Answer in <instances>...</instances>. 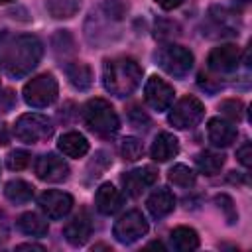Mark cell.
<instances>
[{
	"mask_svg": "<svg viewBox=\"0 0 252 252\" xmlns=\"http://www.w3.org/2000/svg\"><path fill=\"white\" fill-rule=\"evenodd\" d=\"M203 33H207L209 37H228V35H236L238 33V22H236V14L228 12L222 6H213L207 14V24L203 26Z\"/></svg>",
	"mask_w": 252,
	"mask_h": 252,
	"instance_id": "cell-9",
	"label": "cell"
},
{
	"mask_svg": "<svg viewBox=\"0 0 252 252\" xmlns=\"http://www.w3.org/2000/svg\"><path fill=\"white\" fill-rule=\"evenodd\" d=\"M37 205L47 219H63L73 209V197L59 189H47L37 197Z\"/></svg>",
	"mask_w": 252,
	"mask_h": 252,
	"instance_id": "cell-11",
	"label": "cell"
},
{
	"mask_svg": "<svg viewBox=\"0 0 252 252\" xmlns=\"http://www.w3.org/2000/svg\"><path fill=\"white\" fill-rule=\"evenodd\" d=\"M47 12L57 18V20H65V18H73L79 8H81V0H47L45 2Z\"/></svg>",
	"mask_w": 252,
	"mask_h": 252,
	"instance_id": "cell-26",
	"label": "cell"
},
{
	"mask_svg": "<svg viewBox=\"0 0 252 252\" xmlns=\"http://www.w3.org/2000/svg\"><path fill=\"white\" fill-rule=\"evenodd\" d=\"M205 116V106L197 96H183L175 102V106L169 110V124L177 130H189L197 126Z\"/></svg>",
	"mask_w": 252,
	"mask_h": 252,
	"instance_id": "cell-7",
	"label": "cell"
},
{
	"mask_svg": "<svg viewBox=\"0 0 252 252\" xmlns=\"http://www.w3.org/2000/svg\"><path fill=\"white\" fill-rule=\"evenodd\" d=\"M207 134H209V142L217 148H226L230 146L234 140H236V126L226 120V118H220V116H215L209 120V126H207Z\"/></svg>",
	"mask_w": 252,
	"mask_h": 252,
	"instance_id": "cell-16",
	"label": "cell"
},
{
	"mask_svg": "<svg viewBox=\"0 0 252 252\" xmlns=\"http://www.w3.org/2000/svg\"><path fill=\"white\" fill-rule=\"evenodd\" d=\"M10 2H14V0H0V4H10Z\"/></svg>",
	"mask_w": 252,
	"mask_h": 252,
	"instance_id": "cell-36",
	"label": "cell"
},
{
	"mask_svg": "<svg viewBox=\"0 0 252 252\" xmlns=\"http://www.w3.org/2000/svg\"><path fill=\"white\" fill-rule=\"evenodd\" d=\"M158 63L167 75H171L175 79H183L193 69V53L183 45L169 43L159 49Z\"/></svg>",
	"mask_w": 252,
	"mask_h": 252,
	"instance_id": "cell-6",
	"label": "cell"
},
{
	"mask_svg": "<svg viewBox=\"0 0 252 252\" xmlns=\"http://www.w3.org/2000/svg\"><path fill=\"white\" fill-rule=\"evenodd\" d=\"M158 181V171L152 165H144V167H136L128 173L122 175V185L124 191L130 197H138L142 195V191H146L148 187H152Z\"/></svg>",
	"mask_w": 252,
	"mask_h": 252,
	"instance_id": "cell-14",
	"label": "cell"
},
{
	"mask_svg": "<svg viewBox=\"0 0 252 252\" xmlns=\"http://www.w3.org/2000/svg\"><path fill=\"white\" fill-rule=\"evenodd\" d=\"M240 63V47L234 43H222L213 47L207 57V67L213 73H232Z\"/></svg>",
	"mask_w": 252,
	"mask_h": 252,
	"instance_id": "cell-13",
	"label": "cell"
},
{
	"mask_svg": "<svg viewBox=\"0 0 252 252\" xmlns=\"http://www.w3.org/2000/svg\"><path fill=\"white\" fill-rule=\"evenodd\" d=\"M148 220L140 211H128L124 213L112 226V234L120 244H134L148 232Z\"/></svg>",
	"mask_w": 252,
	"mask_h": 252,
	"instance_id": "cell-8",
	"label": "cell"
},
{
	"mask_svg": "<svg viewBox=\"0 0 252 252\" xmlns=\"http://www.w3.org/2000/svg\"><path fill=\"white\" fill-rule=\"evenodd\" d=\"M69 163L53 152H47L35 161V175L47 183H61L69 177Z\"/></svg>",
	"mask_w": 252,
	"mask_h": 252,
	"instance_id": "cell-12",
	"label": "cell"
},
{
	"mask_svg": "<svg viewBox=\"0 0 252 252\" xmlns=\"http://www.w3.org/2000/svg\"><path fill=\"white\" fill-rule=\"evenodd\" d=\"M219 108H220V112L226 116V120H230V122H238V120H242V116H244V104H242L238 98L222 100Z\"/></svg>",
	"mask_w": 252,
	"mask_h": 252,
	"instance_id": "cell-29",
	"label": "cell"
},
{
	"mask_svg": "<svg viewBox=\"0 0 252 252\" xmlns=\"http://www.w3.org/2000/svg\"><path fill=\"white\" fill-rule=\"evenodd\" d=\"M94 207L100 215H114L122 207V193L112 183H102L94 193Z\"/></svg>",
	"mask_w": 252,
	"mask_h": 252,
	"instance_id": "cell-17",
	"label": "cell"
},
{
	"mask_svg": "<svg viewBox=\"0 0 252 252\" xmlns=\"http://www.w3.org/2000/svg\"><path fill=\"white\" fill-rule=\"evenodd\" d=\"M142 67L136 59L132 57H126V55H120V57H112V59H106L104 61V67H102V83H104V89L118 96V98H124V96H130L142 83Z\"/></svg>",
	"mask_w": 252,
	"mask_h": 252,
	"instance_id": "cell-2",
	"label": "cell"
},
{
	"mask_svg": "<svg viewBox=\"0 0 252 252\" xmlns=\"http://www.w3.org/2000/svg\"><path fill=\"white\" fill-rule=\"evenodd\" d=\"M16 226H18L20 232H24V234H28V236H45V234L49 232L47 220H45L41 215L32 213V211L20 215L18 220H16Z\"/></svg>",
	"mask_w": 252,
	"mask_h": 252,
	"instance_id": "cell-23",
	"label": "cell"
},
{
	"mask_svg": "<svg viewBox=\"0 0 252 252\" xmlns=\"http://www.w3.org/2000/svg\"><path fill=\"white\" fill-rule=\"evenodd\" d=\"M173 96H175V91L173 87L163 81L161 77L154 75L146 81V87H144V98L148 102L150 108L158 110V112H163V110H169L171 104H173Z\"/></svg>",
	"mask_w": 252,
	"mask_h": 252,
	"instance_id": "cell-10",
	"label": "cell"
},
{
	"mask_svg": "<svg viewBox=\"0 0 252 252\" xmlns=\"http://www.w3.org/2000/svg\"><path fill=\"white\" fill-rule=\"evenodd\" d=\"M195 163H197V169L201 173L217 175L222 169V165H224V156L217 154V152H211V150H205V152L195 156Z\"/></svg>",
	"mask_w": 252,
	"mask_h": 252,
	"instance_id": "cell-25",
	"label": "cell"
},
{
	"mask_svg": "<svg viewBox=\"0 0 252 252\" xmlns=\"http://www.w3.org/2000/svg\"><path fill=\"white\" fill-rule=\"evenodd\" d=\"M14 102H16L14 93H12V91H4V93L0 94V112H8V110H12Z\"/></svg>",
	"mask_w": 252,
	"mask_h": 252,
	"instance_id": "cell-33",
	"label": "cell"
},
{
	"mask_svg": "<svg viewBox=\"0 0 252 252\" xmlns=\"http://www.w3.org/2000/svg\"><path fill=\"white\" fill-rule=\"evenodd\" d=\"M22 94H24V100L28 106L45 108L57 100V94H59L57 79L51 73H41L26 83Z\"/></svg>",
	"mask_w": 252,
	"mask_h": 252,
	"instance_id": "cell-4",
	"label": "cell"
},
{
	"mask_svg": "<svg viewBox=\"0 0 252 252\" xmlns=\"http://www.w3.org/2000/svg\"><path fill=\"white\" fill-rule=\"evenodd\" d=\"M215 201H217L219 209H222V213H224V217H226V222H228V224H234V222L238 220V213H236L234 201H232L228 195H224V193H222V195H217Z\"/></svg>",
	"mask_w": 252,
	"mask_h": 252,
	"instance_id": "cell-31",
	"label": "cell"
},
{
	"mask_svg": "<svg viewBox=\"0 0 252 252\" xmlns=\"http://www.w3.org/2000/svg\"><path fill=\"white\" fill-rule=\"evenodd\" d=\"M16 250H39V252H41V250H45V248H43L41 244H32V242H28V244H18Z\"/></svg>",
	"mask_w": 252,
	"mask_h": 252,
	"instance_id": "cell-35",
	"label": "cell"
},
{
	"mask_svg": "<svg viewBox=\"0 0 252 252\" xmlns=\"http://www.w3.org/2000/svg\"><path fill=\"white\" fill-rule=\"evenodd\" d=\"M167 177H169V181H171L173 185L185 187V189H187V187H193L195 181H197L195 171H193L189 165H183V163H175V165L169 169Z\"/></svg>",
	"mask_w": 252,
	"mask_h": 252,
	"instance_id": "cell-27",
	"label": "cell"
},
{
	"mask_svg": "<svg viewBox=\"0 0 252 252\" xmlns=\"http://www.w3.org/2000/svg\"><path fill=\"white\" fill-rule=\"evenodd\" d=\"M152 158L159 163L163 161H169L171 158H175L179 154V140L171 134V132H159L152 144V150H150Z\"/></svg>",
	"mask_w": 252,
	"mask_h": 252,
	"instance_id": "cell-19",
	"label": "cell"
},
{
	"mask_svg": "<svg viewBox=\"0 0 252 252\" xmlns=\"http://www.w3.org/2000/svg\"><path fill=\"white\" fill-rule=\"evenodd\" d=\"M120 154H122L124 159L136 161V159H140L142 154H144V144H142L138 138H134V136H126V138L122 140V144H120Z\"/></svg>",
	"mask_w": 252,
	"mask_h": 252,
	"instance_id": "cell-28",
	"label": "cell"
},
{
	"mask_svg": "<svg viewBox=\"0 0 252 252\" xmlns=\"http://www.w3.org/2000/svg\"><path fill=\"white\" fill-rule=\"evenodd\" d=\"M169 244L177 252H191L199 248V234L191 226H177L169 232Z\"/></svg>",
	"mask_w": 252,
	"mask_h": 252,
	"instance_id": "cell-21",
	"label": "cell"
},
{
	"mask_svg": "<svg viewBox=\"0 0 252 252\" xmlns=\"http://www.w3.org/2000/svg\"><path fill=\"white\" fill-rule=\"evenodd\" d=\"M81 114H83L85 126L91 132H94L96 136H100V138H110L120 128V118H118L116 110L104 98H91V100H87L83 110H81Z\"/></svg>",
	"mask_w": 252,
	"mask_h": 252,
	"instance_id": "cell-3",
	"label": "cell"
},
{
	"mask_svg": "<svg viewBox=\"0 0 252 252\" xmlns=\"http://www.w3.org/2000/svg\"><path fill=\"white\" fill-rule=\"evenodd\" d=\"M43 55V43L33 33L0 32V67L14 79L30 75Z\"/></svg>",
	"mask_w": 252,
	"mask_h": 252,
	"instance_id": "cell-1",
	"label": "cell"
},
{
	"mask_svg": "<svg viewBox=\"0 0 252 252\" xmlns=\"http://www.w3.org/2000/svg\"><path fill=\"white\" fill-rule=\"evenodd\" d=\"M4 195L8 201L16 203V205H22V203H28L32 201L33 197V185L24 181V179H10L6 185H4Z\"/></svg>",
	"mask_w": 252,
	"mask_h": 252,
	"instance_id": "cell-24",
	"label": "cell"
},
{
	"mask_svg": "<svg viewBox=\"0 0 252 252\" xmlns=\"http://www.w3.org/2000/svg\"><path fill=\"white\" fill-rule=\"evenodd\" d=\"M156 4H158L159 8H163V10H173V8L181 6L183 0H156Z\"/></svg>",
	"mask_w": 252,
	"mask_h": 252,
	"instance_id": "cell-34",
	"label": "cell"
},
{
	"mask_svg": "<svg viewBox=\"0 0 252 252\" xmlns=\"http://www.w3.org/2000/svg\"><path fill=\"white\" fill-rule=\"evenodd\" d=\"M93 232V222L89 219L87 213H79L75 215L71 220H67V224L63 226V236L71 246H83L89 236Z\"/></svg>",
	"mask_w": 252,
	"mask_h": 252,
	"instance_id": "cell-15",
	"label": "cell"
},
{
	"mask_svg": "<svg viewBox=\"0 0 252 252\" xmlns=\"http://www.w3.org/2000/svg\"><path fill=\"white\" fill-rule=\"evenodd\" d=\"M146 207L154 219H163L175 209V195L167 187H158L146 201Z\"/></svg>",
	"mask_w": 252,
	"mask_h": 252,
	"instance_id": "cell-18",
	"label": "cell"
},
{
	"mask_svg": "<svg viewBox=\"0 0 252 252\" xmlns=\"http://www.w3.org/2000/svg\"><path fill=\"white\" fill-rule=\"evenodd\" d=\"M53 134V122L39 112H26L14 124V136L24 144H37Z\"/></svg>",
	"mask_w": 252,
	"mask_h": 252,
	"instance_id": "cell-5",
	"label": "cell"
},
{
	"mask_svg": "<svg viewBox=\"0 0 252 252\" xmlns=\"http://www.w3.org/2000/svg\"><path fill=\"white\" fill-rule=\"evenodd\" d=\"M57 148L67 158H83L89 152V142L79 132H65V134L59 136Z\"/></svg>",
	"mask_w": 252,
	"mask_h": 252,
	"instance_id": "cell-20",
	"label": "cell"
},
{
	"mask_svg": "<svg viewBox=\"0 0 252 252\" xmlns=\"http://www.w3.org/2000/svg\"><path fill=\"white\" fill-rule=\"evenodd\" d=\"M65 75L71 83V87H75L77 91H87L93 85V71L87 63L81 61H73L65 65Z\"/></svg>",
	"mask_w": 252,
	"mask_h": 252,
	"instance_id": "cell-22",
	"label": "cell"
},
{
	"mask_svg": "<svg viewBox=\"0 0 252 252\" xmlns=\"http://www.w3.org/2000/svg\"><path fill=\"white\" fill-rule=\"evenodd\" d=\"M30 158H32L30 152H26V150H14V152L8 154L6 165H8V169H12V171H22V169L28 167Z\"/></svg>",
	"mask_w": 252,
	"mask_h": 252,
	"instance_id": "cell-30",
	"label": "cell"
},
{
	"mask_svg": "<svg viewBox=\"0 0 252 252\" xmlns=\"http://www.w3.org/2000/svg\"><path fill=\"white\" fill-rule=\"evenodd\" d=\"M236 158H238V161H240L244 167H250V165H252V146H250V142H244V144L236 150Z\"/></svg>",
	"mask_w": 252,
	"mask_h": 252,
	"instance_id": "cell-32",
	"label": "cell"
}]
</instances>
